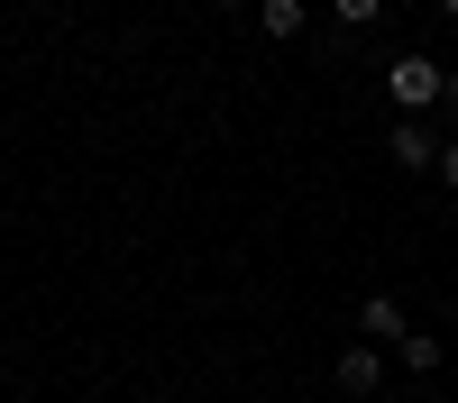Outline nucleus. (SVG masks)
Returning <instances> with one entry per match:
<instances>
[{
    "label": "nucleus",
    "instance_id": "obj_10",
    "mask_svg": "<svg viewBox=\"0 0 458 403\" xmlns=\"http://www.w3.org/2000/svg\"><path fill=\"white\" fill-rule=\"evenodd\" d=\"M220 10H257V0H220Z\"/></svg>",
    "mask_w": 458,
    "mask_h": 403
},
{
    "label": "nucleus",
    "instance_id": "obj_6",
    "mask_svg": "<svg viewBox=\"0 0 458 403\" xmlns=\"http://www.w3.org/2000/svg\"><path fill=\"white\" fill-rule=\"evenodd\" d=\"M257 28L266 37H302V0H257Z\"/></svg>",
    "mask_w": 458,
    "mask_h": 403
},
{
    "label": "nucleus",
    "instance_id": "obj_8",
    "mask_svg": "<svg viewBox=\"0 0 458 403\" xmlns=\"http://www.w3.org/2000/svg\"><path fill=\"white\" fill-rule=\"evenodd\" d=\"M440 183H449V193H458V147H440Z\"/></svg>",
    "mask_w": 458,
    "mask_h": 403
},
{
    "label": "nucleus",
    "instance_id": "obj_3",
    "mask_svg": "<svg viewBox=\"0 0 458 403\" xmlns=\"http://www.w3.org/2000/svg\"><path fill=\"white\" fill-rule=\"evenodd\" d=\"M376 385H386V357H376V348H349V357H339V394H376Z\"/></svg>",
    "mask_w": 458,
    "mask_h": 403
},
{
    "label": "nucleus",
    "instance_id": "obj_11",
    "mask_svg": "<svg viewBox=\"0 0 458 403\" xmlns=\"http://www.w3.org/2000/svg\"><path fill=\"white\" fill-rule=\"evenodd\" d=\"M440 19H458V0H440Z\"/></svg>",
    "mask_w": 458,
    "mask_h": 403
},
{
    "label": "nucleus",
    "instance_id": "obj_4",
    "mask_svg": "<svg viewBox=\"0 0 458 403\" xmlns=\"http://www.w3.org/2000/svg\"><path fill=\"white\" fill-rule=\"evenodd\" d=\"M386 156H394V165H440V147H431V129H422V120H403V129L386 138Z\"/></svg>",
    "mask_w": 458,
    "mask_h": 403
},
{
    "label": "nucleus",
    "instance_id": "obj_1",
    "mask_svg": "<svg viewBox=\"0 0 458 403\" xmlns=\"http://www.w3.org/2000/svg\"><path fill=\"white\" fill-rule=\"evenodd\" d=\"M440 83H449V64H431V55H394V64H386V92H394L403 110H431Z\"/></svg>",
    "mask_w": 458,
    "mask_h": 403
},
{
    "label": "nucleus",
    "instance_id": "obj_5",
    "mask_svg": "<svg viewBox=\"0 0 458 403\" xmlns=\"http://www.w3.org/2000/svg\"><path fill=\"white\" fill-rule=\"evenodd\" d=\"M394 357L412 366V376H431V366H440V340H431V330H403V340H394Z\"/></svg>",
    "mask_w": 458,
    "mask_h": 403
},
{
    "label": "nucleus",
    "instance_id": "obj_7",
    "mask_svg": "<svg viewBox=\"0 0 458 403\" xmlns=\"http://www.w3.org/2000/svg\"><path fill=\"white\" fill-rule=\"evenodd\" d=\"M330 19H339V28H376V19H386V0H330Z\"/></svg>",
    "mask_w": 458,
    "mask_h": 403
},
{
    "label": "nucleus",
    "instance_id": "obj_9",
    "mask_svg": "<svg viewBox=\"0 0 458 403\" xmlns=\"http://www.w3.org/2000/svg\"><path fill=\"white\" fill-rule=\"evenodd\" d=\"M440 101H458V64H449V83H440Z\"/></svg>",
    "mask_w": 458,
    "mask_h": 403
},
{
    "label": "nucleus",
    "instance_id": "obj_2",
    "mask_svg": "<svg viewBox=\"0 0 458 403\" xmlns=\"http://www.w3.org/2000/svg\"><path fill=\"white\" fill-rule=\"evenodd\" d=\"M358 330H367V348H394L412 321H403V303H394V293H367V303H358Z\"/></svg>",
    "mask_w": 458,
    "mask_h": 403
}]
</instances>
